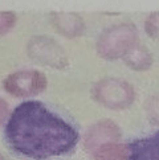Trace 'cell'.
I'll list each match as a JSON object with an SVG mask.
<instances>
[{"mask_svg":"<svg viewBox=\"0 0 159 160\" xmlns=\"http://www.w3.org/2000/svg\"><path fill=\"white\" fill-rule=\"evenodd\" d=\"M92 160H129V147L121 142L102 144L89 153Z\"/></svg>","mask_w":159,"mask_h":160,"instance_id":"obj_10","label":"cell"},{"mask_svg":"<svg viewBox=\"0 0 159 160\" xmlns=\"http://www.w3.org/2000/svg\"><path fill=\"white\" fill-rule=\"evenodd\" d=\"M50 24L53 29L66 38H77L84 35L85 21L76 12H50Z\"/></svg>","mask_w":159,"mask_h":160,"instance_id":"obj_7","label":"cell"},{"mask_svg":"<svg viewBox=\"0 0 159 160\" xmlns=\"http://www.w3.org/2000/svg\"><path fill=\"white\" fill-rule=\"evenodd\" d=\"M122 136V131L119 126L110 121V119H102L93 123L86 130L84 135V148L86 152L92 153L95 148H98L102 144L111 142H119Z\"/></svg>","mask_w":159,"mask_h":160,"instance_id":"obj_6","label":"cell"},{"mask_svg":"<svg viewBox=\"0 0 159 160\" xmlns=\"http://www.w3.org/2000/svg\"><path fill=\"white\" fill-rule=\"evenodd\" d=\"M18 22V16L12 11H0V36H4L13 29Z\"/></svg>","mask_w":159,"mask_h":160,"instance_id":"obj_12","label":"cell"},{"mask_svg":"<svg viewBox=\"0 0 159 160\" xmlns=\"http://www.w3.org/2000/svg\"><path fill=\"white\" fill-rule=\"evenodd\" d=\"M8 115H9V106L7 102H5V99L0 98V126L4 124Z\"/></svg>","mask_w":159,"mask_h":160,"instance_id":"obj_14","label":"cell"},{"mask_svg":"<svg viewBox=\"0 0 159 160\" xmlns=\"http://www.w3.org/2000/svg\"><path fill=\"white\" fill-rule=\"evenodd\" d=\"M27 56L35 64L50 69L65 70L69 66V57L65 49L49 36L38 35L31 37L27 44Z\"/></svg>","mask_w":159,"mask_h":160,"instance_id":"obj_4","label":"cell"},{"mask_svg":"<svg viewBox=\"0 0 159 160\" xmlns=\"http://www.w3.org/2000/svg\"><path fill=\"white\" fill-rule=\"evenodd\" d=\"M0 160H5V158L2 155V153H0Z\"/></svg>","mask_w":159,"mask_h":160,"instance_id":"obj_15","label":"cell"},{"mask_svg":"<svg viewBox=\"0 0 159 160\" xmlns=\"http://www.w3.org/2000/svg\"><path fill=\"white\" fill-rule=\"evenodd\" d=\"M138 42V29L133 22H118L105 28L97 37L95 50L106 61L123 58L126 52Z\"/></svg>","mask_w":159,"mask_h":160,"instance_id":"obj_2","label":"cell"},{"mask_svg":"<svg viewBox=\"0 0 159 160\" xmlns=\"http://www.w3.org/2000/svg\"><path fill=\"white\" fill-rule=\"evenodd\" d=\"M4 139L15 153L48 160L74 150L80 140L73 126L38 101H25L9 114Z\"/></svg>","mask_w":159,"mask_h":160,"instance_id":"obj_1","label":"cell"},{"mask_svg":"<svg viewBox=\"0 0 159 160\" xmlns=\"http://www.w3.org/2000/svg\"><path fill=\"white\" fill-rule=\"evenodd\" d=\"M129 160H159V131L127 144Z\"/></svg>","mask_w":159,"mask_h":160,"instance_id":"obj_8","label":"cell"},{"mask_svg":"<svg viewBox=\"0 0 159 160\" xmlns=\"http://www.w3.org/2000/svg\"><path fill=\"white\" fill-rule=\"evenodd\" d=\"M122 60L134 72H146L154 64V57H152L150 49L139 41L135 42L127 50Z\"/></svg>","mask_w":159,"mask_h":160,"instance_id":"obj_9","label":"cell"},{"mask_svg":"<svg viewBox=\"0 0 159 160\" xmlns=\"http://www.w3.org/2000/svg\"><path fill=\"white\" fill-rule=\"evenodd\" d=\"M145 32L152 40H159V12H151L145 20Z\"/></svg>","mask_w":159,"mask_h":160,"instance_id":"obj_13","label":"cell"},{"mask_svg":"<svg viewBox=\"0 0 159 160\" xmlns=\"http://www.w3.org/2000/svg\"><path fill=\"white\" fill-rule=\"evenodd\" d=\"M92 97L102 107L109 110H126L135 101V89L126 79L106 77L92 88Z\"/></svg>","mask_w":159,"mask_h":160,"instance_id":"obj_3","label":"cell"},{"mask_svg":"<svg viewBox=\"0 0 159 160\" xmlns=\"http://www.w3.org/2000/svg\"><path fill=\"white\" fill-rule=\"evenodd\" d=\"M145 111L150 123L154 126H159V93L151 95L146 101Z\"/></svg>","mask_w":159,"mask_h":160,"instance_id":"obj_11","label":"cell"},{"mask_svg":"<svg viewBox=\"0 0 159 160\" xmlns=\"http://www.w3.org/2000/svg\"><path fill=\"white\" fill-rule=\"evenodd\" d=\"M48 86L47 76L35 69H23L11 73L3 81V89L15 98H29L41 94Z\"/></svg>","mask_w":159,"mask_h":160,"instance_id":"obj_5","label":"cell"}]
</instances>
